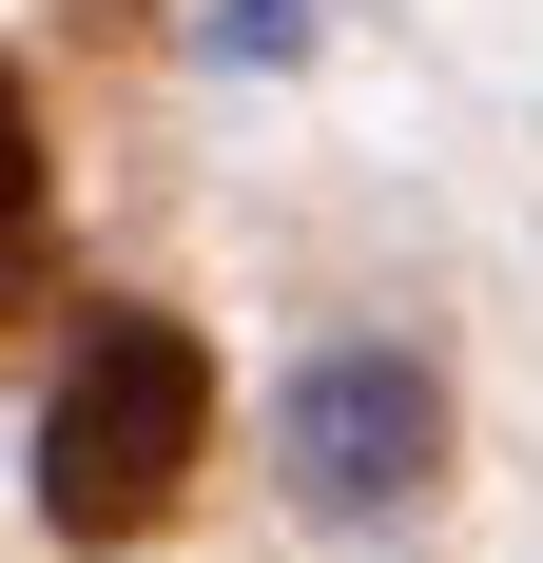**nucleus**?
<instances>
[{
	"mask_svg": "<svg viewBox=\"0 0 543 563\" xmlns=\"http://www.w3.org/2000/svg\"><path fill=\"white\" fill-rule=\"evenodd\" d=\"M272 466H291L311 525H388L446 466V389L408 369V350H311V369L272 389Z\"/></svg>",
	"mask_w": 543,
	"mask_h": 563,
	"instance_id": "2",
	"label": "nucleus"
},
{
	"mask_svg": "<svg viewBox=\"0 0 543 563\" xmlns=\"http://www.w3.org/2000/svg\"><path fill=\"white\" fill-rule=\"evenodd\" d=\"M195 40H214V58H311V0H214Z\"/></svg>",
	"mask_w": 543,
	"mask_h": 563,
	"instance_id": "3",
	"label": "nucleus"
},
{
	"mask_svg": "<svg viewBox=\"0 0 543 563\" xmlns=\"http://www.w3.org/2000/svg\"><path fill=\"white\" fill-rule=\"evenodd\" d=\"M195 448H214V350L175 311H98L40 389V525L58 544H156Z\"/></svg>",
	"mask_w": 543,
	"mask_h": 563,
	"instance_id": "1",
	"label": "nucleus"
}]
</instances>
